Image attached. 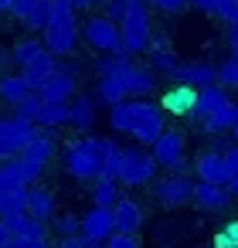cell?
Here are the masks:
<instances>
[{
    "instance_id": "obj_1",
    "label": "cell",
    "mask_w": 238,
    "mask_h": 248,
    "mask_svg": "<svg viewBox=\"0 0 238 248\" xmlns=\"http://www.w3.org/2000/svg\"><path fill=\"white\" fill-rule=\"evenodd\" d=\"M109 126L116 133H129L140 146H153V140L163 133V106H153L146 99H123L109 106Z\"/></svg>"
},
{
    "instance_id": "obj_2",
    "label": "cell",
    "mask_w": 238,
    "mask_h": 248,
    "mask_svg": "<svg viewBox=\"0 0 238 248\" xmlns=\"http://www.w3.org/2000/svg\"><path fill=\"white\" fill-rule=\"evenodd\" d=\"M136 68H140V65H133L126 51H123V55H109V58L99 65V72H102L99 99H102L106 106H116V102L129 99V95H133V85H136Z\"/></svg>"
},
{
    "instance_id": "obj_3",
    "label": "cell",
    "mask_w": 238,
    "mask_h": 248,
    "mask_svg": "<svg viewBox=\"0 0 238 248\" xmlns=\"http://www.w3.org/2000/svg\"><path fill=\"white\" fill-rule=\"evenodd\" d=\"M109 140H99V136H85V140H75L68 150H65V170L79 180H95L102 173V163H106V153H109Z\"/></svg>"
},
{
    "instance_id": "obj_4",
    "label": "cell",
    "mask_w": 238,
    "mask_h": 248,
    "mask_svg": "<svg viewBox=\"0 0 238 248\" xmlns=\"http://www.w3.org/2000/svg\"><path fill=\"white\" fill-rule=\"evenodd\" d=\"M79 24H75V4L72 0H51V21L45 24V48L51 55H68L75 48Z\"/></svg>"
},
{
    "instance_id": "obj_5",
    "label": "cell",
    "mask_w": 238,
    "mask_h": 248,
    "mask_svg": "<svg viewBox=\"0 0 238 248\" xmlns=\"http://www.w3.org/2000/svg\"><path fill=\"white\" fill-rule=\"evenodd\" d=\"M119 34H123V48L129 55H140V51L150 48V14L143 7V0L126 7V14L119 21Z\"/></svg>"
},
{
    "instance_id": "obj_6",
    "label": "cell",
    "mask_w": 238,
    "mask_h": 248,
    "mask_svg": "<svg viewBox=\"0 0 238 248\" xmlns=\"http://www.w3.org/2000/svg\"><path fill=\"white\" fill-rule=\"evenodd\" d=\"M51 153H55V126H41V133H34L28 140V146L17 153V160H21V167H24V173H28L31 184L41 177V170L48 167Z\"/></svg>"
},
{
    "instance_id": "obj_7",
    "label": "cell",
    "mask_w": 238,
    "mask_h": 248,
    "mask_svg": "<svg viewBox=\"0 0 238 248\" xmlns=\"http://www.w3.org/2000/svg\"><path fill=\"white\" fill-rule=\"evenodd\" d=\"M157 167L160 163H157L153 153H146L143 146H129V150H123V163H119L116 180L126 184V187H143L157 177Z\"/></svg>"
},
{
    "instance_id": "obj_8",
    "label": "cell",
    "mask_w": 238,
    "mask_h": 248,
    "mask_svg": "<svg viewBox=\"0 0 238 248\" xmlns=\"http://www.w3.org/2000/svg\"><path fill=\"white\" fill-rule=\"evenodd\" d=\"M82 38H85L92 48L106 51V55H123V51H126V48H123V34H119V28H116L112 17H89V21L82 24ZM126 55H129V51H126Z\"/></svg>"
},
{
    "instance_id": "obj_9",
    "label": "cell",
    "mask_w": 238,
    "mask_h": 248,
    "mask_svg": "<svg viewBox=\"0 0 238 248\" xmlns=\"http://www.w3.org/2000/svg\"><path fill=\"white\" fill-rule=\"evenodd\" d=\"M34 123L31 119H21V116H0V160H11L17 156L28 140L34 136Z\"/></svg>"
},
{
    "instance_id": "obj_10",
    "label": "cell",
    "mask_w": 238,
    "mask_h": 248,
    "mask_svg": "<svg viewBox=\"0 0 238 248\" xmlns=\"http://www.w3.org/2000/svg\"><path fill=\"white\" fill-rule=\"evenodd\" d=\"M150 153H153L157 163L167 167V170H184V167H187V156H184V133H180V129H163V133L153 140Z\"/></svg>"
},
{
    "instance_id": "obj_11",
    "label": "cell",
    "mask_w": 238,
    "mask_h": 248,
    "mask_svg": "<svg viewBox=\"0 0 238 248\" xmlns=\"http://www.w3.org/2000/svg\"><path fill=\"white\" fill-rule=\"evenodd\" d=\"M153 194L163 207H180V204L194 201V180H187L180 170H174L170 177H160L153 184Z\"/></svg>"
},
{
    "instance_id": "obj_12",
    "label": "cell",
    "mask_w": 238,
    "mask_h": 248,
    "mask_svg": "<svg viewBox=\"0 0 238 248\" xmlns=\"http://www.w3.org/2000/svg\"><path fill=\"white\" fill-rule=\"evenodd\" d=\"M14 17H21L24 28L31 31H45V24L51 21V0H11Z\"/></svg>"
},
{
    "instance_id": "obj_13",
    "label": "cell",
    "mask_w": 238,
    "mask_h": 248,
    "mask_svg": "<svg viewBox=\"0 0 238 248\" xmlns=\"http://www.w3.org/2000/svg\"><path fill=\"white\" fill-rule=\"evenodd\" d=\"M112 231H116L112 207H99V204H92V211L82 217V238H85V241H106Z\"/></svg>"
},
{
    "instance_id": "obj_14",
    "label": "cell",
    "mask_w": 238,
    "mask_h": 248,
    "mask_svg": "<svg viewBox=\"0 0 238 248\" xmlns=\"http://www.w3.org/2000/svg\"><path fill=\"white\" fill-rule=\"evenodd\" d=\"M38 92H41L45 102H65V99H72V95H75V72L55 68V72L48 75V82H45Z\"/></svg>"
},
{
    "instance_id": "obj_15",
    "label": "cell",
    "mask_w": 238,
    "mask_h": 248,
    "mask_svg": "<svg viewBox=\"0 0 238 248\" xmlns=\"http://www.w3.org/2000/svg\"><path fill=\"white\" fill-rule=\"evenodd\" d=\"M170 78L180 82V85H190V89H204V85H214V82H218V68H214V65H204V62L177 65V72H174Z\"/></svg>"
},
{
    "instance_id": "obj_16",
    "label": "cell",
    "mask_w": 238,
    "mask_h": 248,
    "mask_svg": "<svg viewBox=\"0 0 238 248\" xmlns=\"http://www.w3.org/2000/svg\"><path fill=\"white\" fill-rule=\"evenodd\" d=\"M228 197H231L228 184H214V180H197V184H194V201H197V207H204V211H221V207H228Z\"/></svg>"
},
{
    "instance_id": "obj_17",
    "label": "cell",
    "mask_w": 238,
    "mask_h": 248,
    "mask_svg": "<svg viewBox=\"0 0 238 248\" xmlns=\"http://www.w3.org/2000/svg\"><path fill=\"white\" fill-rule=\"evenodd\" d=\"M112 217H116V231L136 234V231L143 228V211H140V204L129 201V197H119V201L112 204Z\"/></svg>"
},
{
    "instance_id": "obj_18",
    "label": "cell",
    "mask_w": 238,
    "mask_h": 248,
    "mask_svg": "<svg viewBox=\"0 0 238 248\" xmlns=\"http://www.w3.org/2000/svg\"><path fill=\"white\" fill-rule=\"evenodd\" d=\"M194 102H197V89H190V85H174L167 95H163V109L167 112H174V116H190L194 112Z\"/></svg>"
},
{
    "instance_id": "obj_19",
    "label": "cell",
    "mask_w": 238,
    "mask_h": 248,
    "mask_svg": "<svg viewBox=\"0 0 238 248\" xmlns=\"http://www.w3.org/2000/svg\"><path fill=\"white\" fill-rule=\"evenodd\" d=\"M224 102H228V89H224V85H218V82H214V85H204V89H197V102H194V112H190V116L201 123L204 116H211V112H214L218 106H224Z\"/></svg>"
},
{
    "instance_id": "obj_20",
    "label": "cell",
    "mask_w": 238,
    "mask_h": 248,
    "mask_svg": "<svg viewBox=\"0 0 238 248\" xmlns=\"http://www.w3.org/2000/svg\"><path fill=\"white\" fill-rule=\"evenodd\" d=\"M194 170H197V180L228 184V167H224L221 150H214V153H201V156H197V163H194Z\"/></svg>"
},
{
    "instance_id": "obj_21",
    "label": "cell",
    "mask_w": 238,
    "mask_h": 248,
    "mask_svg": "<svg viewBox=\"0 0 238 248\" xmlns=\"http://www.w3.org/2000/svg\"><path fill=\"white\" fill-rule=\"evenodd\" d=\"M4 221H7V228H11V234H17V238H45V221L34 217L31 211L7 214Z\"/></svg>"
},
{
    "instance_id": "obj_22",
    "label": "cell",
    "mask_w": 238,
    "mask_h": 248,
    "mask_svg": "<svg viewBox=\"0 0 238 248\" xmlns=\"http://www.w3.org/2000/svg\"><path fill=\"white\" fill-rule=\"evenodd\" d=\"M235 123H238V106H235V99H228L224 106H218L211 116L201 119V129L204 133H228Z\"/></svg>"
},
{
    "instance_id": "obj_23",
    "label": "cell",
    "mask_w": 238,
    "mask_h": 248,
    "mask_svg": "<svg viewBox=\"0 0 238 248\" xmlns=\"http://www.w3.org/2000/svg\"><path fill=\"white\" fill-rule=\"evenodd\" d=\"M28 187H31V180H28L17 156L0 160V190H28Z\"/></svg>"
},
{
    "instance_id": "obj_24",
    "label": "cell",
    "mask_w": 238,
    "mask_h": 248,
    "mask_svg": "<svg viewBox=\"0 0 238 248\" xmlns=\"http://www.w3.org/2000/svg\"><path fill=\"white\" fill-rule=\"evenodd\" d=\"M51 72H55V55H51V51H41L38 58H31V62L24 65V78H28L31 89H41Z\"/></svg>"
},
{
    "instance_id": "obj_25",
    "label": "cell",
    "mask_w": 238,
    "mask_h": 248,
    "mask_svg": "<svg viewBox=\"0 0 238 248\" xmlns=\"http://www.w3.org/2000/svg\"><path fill=\"white\" fill-rule=\"evenodd\" d=\"M68 123L75 126V129H92V123H95V99L92 95H79L72 106H68Z\"/></svg>"
},
{
    "instance_id": "obj_26",
    "label": "cell",
    "mask_w": 238,
    "mask_h": 248,
    "mask_svg": "<svg viewBox=\"0 0 238 248\" xmlns=\"http://www.w3.org/2000/svg\"><path fill=\"white\" fill-rule=\"evenodd\" d=\"M28 211L34 217L48 221V217H55V197L48 190H41V187H28Z\"/></svg>"
},
{
    "instance_id": "obj_27",
    "label": "cell",
    "mask_w": 238,
    "mask_h": 248,
    "mask_svg": "<svg viewBox=\"0 0 238 248\" xmlns=\"http://www.w3.org/2000/svg\"><path fill=\"white\" fill-rule=\"evenodd\" d=\"M116 201H119V180H112V177H95L92 204H99V207H112Z\"/></svg>"
},
{
    "instance_id": "obj_28",
    "label": "cell",
    "mask_w": 238,
    "mask_h": 248,
    "mask_svg": "<svg viewBox=\"0 0 238 248\" xmlns=\"http://www.w3.org/2000/svg\"><path fill=\"white\" fill-rule=\"evenodd\" d=\"M65 123H68V102H45L34 119V126H55V129Z\"/></svg>"
},
{
    "instance_id": "obj_29",
    "label": "cell",
    "mask_w": 238,
    "mask_h": 248,
    "mask_svg": "<svg viewBox=\"0 0 238 248\" xmlns=\"http://www.w3.org/2000/svg\"><path fill=\"white\" fill-rule=\"evenodd\" d=\"M31 92V85H28V78L24 75H4V78H0V99H4V102H17L21 95H28Z\"/></svg>"
},
{
    "instance_id": "obj_30",
    "label": "cell",
    "mask_w": 238,
    "mask_h": 248,
    "mask_svg": "<svg viewBox=\"0 0 238 248\" xmlns=\"http://www.w3.org/2000/svg\"><path fill=\"white\" fill-rule=\"evenodd\" d=\"M41 106H45V99H41V92L38 89H31L28 95H21L17 102H14V116H21V119H38V112H41Z\"/></svg>"
},
{
    "instance_id": "obj_31",
    "label": "cell",
    "mask_w": 238,
    "mask_h": 248,
    "mask_svg": "<svg viewBox=\"0 0 238 248\" xmlns=\"http://www.w3.org/2000/svg\"><path fill=\"white\" fill-rule=\"evenodd\" d=\"M28 211V190H0V217Z\"/></svg>"
},
{
    "instance_id": "obj_32",
    "label": "cell",
    "mask_w": 238,
    "mask_h": 248,
    "mask_svg": "<svg viewBox=\"0 0 238 248\" xmlns=\"http://www.w3.org/2000/svg\"><path fill=\"white\" fill-rule=\"evenodd\" d=\"M218 85H224L228 92L238 89V58H235V55L224 58V62L218 65Z\"/></svg>"
},
{
    "instance_id": "obj_33",
    "label": "cell",
    "mask_w": 238,
    "mask_h": 248,
    "mask_svg": "<svg viewBox=\"0 0 238 248\" xmlns=\"http://www.w3.org/2000/svg\"><path fill=\"white\" fill-rule=\"evenodd\" d=\"M177 65H180V62H177L167 48H153V65H150L153 72H160V75H174Z\"/></svg>"
},
{
    "instance_id": "obj_34",
    "label": "cell",
    "mask_w": 238,
    "mask_h": 248,
    "mask_svg": "<svg viewBox=\"0 0 238 248\" xmlns=\"http://www.w3.org/2000/svg\"><path fill=\"white\" fill-rule=\"evenodd\" d=\"M41 51H48V48H45V45H38V41H21V45L14 48V62L24 68V65H28L31 58H38Z\"/></svg>"
},
{
    "instance_id": "obj_35",
    "label": "cell",
    "mask_w": 238,
    "mask_h": 248,
    "mask_svg": "<svg viewBox=\"0 0 238 248\" xmlns=\"http://www.w3.org/2000/svg\"><path fill=\"white\" fill-rule=\"evenodd\" d=\"M157 89V72L153 68H136V85H133V95H150Z\"/></svg>"
},
{
    "instance_id": "obj_36",
    "label": "cell",
    "mask_w": 238,
    "mask_h": 248,
    "mask_svg": "<svg viewBox=\"0 0 238 248\" xmlns=\"http://www.w3.org/2000/svg\"><path fill=\"white\" fill-rule=\"evenodd\" d=\"M119 163H123V146H109V153H106V163H102V173L99 177H112L116 180V173H119Z\"/></svg>"
},
{
    "instance_id": "obj_37",
    "label": "cell",
    "mask_w": 238,
    "mask_h": 248,
    "mask_svg": "<svg viewBox=\"0 0 238 248\" xmlns=\"http://www.w3.org/2000/svg\"><path fill=\"white\" fill-rule=\"evenodd\" d=\"M214 245H218V248H235V245H238V221H228V224L214 234Z\"/></svg>"
},
{
    "instance_id": "obj_38",
    "label": "cell",
    "mask_w": 238,
    "mask_h": 248,
    "mask_svg": "<svg viewBox=\"0 0 238 248\" xmlns=\"http://www.w3.org/2000/svg\"><path fill=\"white\" fill-rule=\"evenodd\" d=\"M214 17H221L224 24L238 21V0H214Z\"/></svg>"
},
{
    "instance_id": "obj_39",
    "label": "cell",
    "mask_w": 238,
    "mask_h": 248,
    "mask_svg": "<svg viewBox=\"0 0 238 248\" xmlns=\"http://www.w3.org/2000/svg\"><path fill=\"white\" fill-rule=\"evenodd\" d=\"M55 228H58V234H62V238H65V234H82V221H79L75 214L58 217V221H55Z\"/></svg>"
},
{
    "instance_id": "obj_40",
    "label": "cell",
    "mask_w": 238,
    "mask_h": 248,
    "mask_svg": "<svg viewBox=\"0 0 238 248\" xmlns=\"http://www.w3.org/2000/svg\"><path fill=\"white\" fill-rule=\"evenodd\" d=\"M109 248H136V234H126V231H112L106 238Z\"/></svg>"
},
{
    "instance_id": "obj_41",
    "label": "cell",
    "mask_w": 238,
    "mask_h": 248,
    "mask_svg": "<svg viewBox=\"0 0 238 248\" xmlns=\"http://www.w3.org/2000/svg\"><path fill=\"white\" fill-rule=\"evenodd\" d=\"M4 248H48V245H45V238H17V234H11V241Z\"/></svg>"
},
{
    "instance_id": "obj_42",
    "label": "cell",
    "mask_w": 238,
    "mask_h": 248,
    "mask_svg": "<svg viewBox=\"0 0 238 248\" xmlns=\"http://www.w3.org/2000/svg\"><path fill=\"white\" fill-rule=\"evenodd\" d=\"M221 156H224V167H228V180L238 173V146H231V150H221Z\"/></svg>"
},
{
    "instance_id": "obj_43",
    "label": "cell",
    "mask_w": 238,
    "mask_h": 248,
    "mask_svg": "<svg viewBox=\"0 0 238 248\" xmlns=\"http://www.w3.org/2000/svg\"><path fill=\"white\" fill-rule=\"evenodd\" d=\"M150 4H157L160 11H167V14H174V11H180V7H187V0H150Z\"/></svg>"
},
{
    "instance_id": "obj_44",
    "label": "cell",
    "mask_w": 238,
    "mask_h": 248,
    "mask_svg": "<svg viewBox=\"0 0 238 248\" xmlns=\"http://www.w3.org/2000/svg\"><path fill=\"white\" fill-rule=\"evenodd\" d=\"M62 248H89V241L82 234H65L62 238Z\"/></svg>"
},
{
    "instance_id": "obj_45",
    "label": "cell",
    "mask_w": 238,
    "mask_h": 248,
    "mask_svg": "<svg viewBox=\"0 0 238 248\" xmlns=\"http://www.w3.org/2000/svg\"><path fill=\"white\" fill-rule=\"evenodd\" d=\"M228 28H231V31H228V41H231V55L238 58V21H235V24H228Z\"/></svg>"
},
{
    "instance_id": "obj_46",
    "label": "cell",
    "mask_w": 238,
    "mask_h": 248,
    "mask_svg": "<svg viewBox=\"0 0 238 248\" xmlns=\"http://www.w3.org/2000/svg\"><path fill=\"white\" fill-rule=\"evenodd\" d=\"M187 4H194V7L204 11V14H214V0H187Z\"/></svg>"
},
{
    "instance_id": "obj_47",
    "label": "cell",
    "mask_w": 238,
    "mask_h": 248,
    "mask_svg": "<svg viewBox=\"0 0 238 248\" xmlns=\"http://www.w3.org/2000/svg\"><path fill=\"white\" fill-rule=\"evenodd\" d=\"M7 241H11V228H7V221H4V217H0V248H4Z\"/></svg>"
},
{
    "instance_id": "obj_48",
    "label": "cell",
    "mask_w": 238,
    "mask_h": 248,
    "mask_svg": "<svg viewBox=\"0 0 238 248\" xmlns=\"http://www.w3.org/2000/svg\"><path fill=\"white\" fill-rule=\"evenodd\" d=\"M228 190H231V194H238V173H235V177L228 180Z\"/></svg>"
},
{
    "instance_id": "obj_49",
    "label": "cell",
    "mask_w": 238,
    "mask_h": 248,
    "mask_svg": "<svg viewBox=\"0 0 238 248\" xmlns=\"http://www.w3.org/2000/svg\"><path fill=\"white\" fill-rule=\"evenodd\" d=\"M72 4H75V7H92L95 0H72Z\"/></svg>"
},
{
    "instance_id": "obj_50",
    "label": "cell",
    "mask_w": 238,
    "mask_h": 248,
    "mask_svg": "<svg viewBox=\"0 0 238 248\" xmlns=\"http://www.w3.org/2000/svg\"><path fill=\"white\" fill-rule=\"evenodd\" d=\"M0 11H11V0H0Z\"/></svg>"
},
{
    "instance_id": "obj_51",
    "label": "cell",
    "mask_w": 238,
    "mask_h": 248,
    "mask_svg": "<svg viewBox=\"0 0 238 248\" xmlns=\"http://www.w3.org/2000/svg\"><path fill=\"white\" fill-rule=\"evenodd\" d=\"M231 136H235V143H238V123H235V126H231Z\"/></svg>"
},
{
    "instance_id": "obj_52",
    "label": "cell",
    "mask_w": 238,
    "mask_h": 248,
    "mask_svg": "<svg viewBox=\"0 0 238 248\" xmlns=\"http://www.w3.org/2000/svg\"><path fill=\"white\" fill-rule=\"evenodd\" d=\"M126 4H136V0H126Z\"/></svg>"
},
{
    "instance_id": "obj_53",
    "label": "cell",
    "mask_w": 238,
    "mask_h": 248,
    "mask_svg": "<svg viewBox=\"0 0 238 248\" xmlns=\"http://www.w3.org/2000/svg\"><path fill=\"white\" fill-rule=\"evenodd\" d=\"M235 248H238V245H235Z\"/></svg>"
}]
</instances>
